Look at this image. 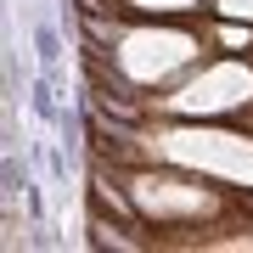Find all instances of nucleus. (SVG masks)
<instances>
[{"instance_id": "f257e3e1", "label": "nucleus", "mask_w": 253, "mask_h": 253, "mask_svg": "<svg viewBox=\"0 0 253 253\" xmlns=\"http://www.w3.org/2000/svg\"><path fill=\"white\" fill-rule=\"evenodd\" d=\"M28 113L40 118V124H62V101H56V73H40L34 84H28Z\"/></svg>"}, {"instance_id": "20e7f679", "label": "nucleus", "mask_w": 253, "mask_h": 253, "mask_svg": "<svg viewBox=\"0 0 253 253\" xmlns=\"http://www.w3.org/2000/svg\"><path fill=\"white\" fill-rule=\"evenodd\" d=\"M225 11H236V17H253V0H219Z\"/></svg>"}, {"instance_id": "7ed1b4c3", "label": "nucleus", "mask_w": 253, "mask_h": 253, "mask_svg": "<svg viewBox=\"0 0 253 253\" xmlns=\"http://www.w3.org/2000/svg\"><path fill=\"white\" fill-rule=\"evenodd\" d=\"M0 174H6V197H28V191H34V180H28V169L17 163V152H6Z\"/></svg>"}, {"instance_id": "f03ea898", "label": "nucleus", "mask_w": 253, "mask_h": 253, "mask_svg": "<svg viewBox=\"0 0 253 253\" xmlns=\"http://www.w3.org/2000/svg\"><path fill=\"white\" fill-rule=\"evenodd\" d=\"M34 51H40V68H45V73H56V68H62V34H56V23H34Z\"/></svg>"}]
</instances>
